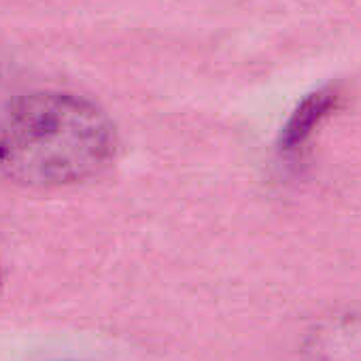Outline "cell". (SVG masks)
Returning <instances> with one entry per match:
<instances>
[{
    "mask_svg": "<svg viewBox=\"0 0 361 361\" xmlns=\"http://www.w3.org/2000/svg\"><path fill=\"white\" fill-rule=\"evenodd\" d=\"M117 132L92 100L62 92L16 98L0 113V174L32 190H58L100 174Z\"/></svg>",
    "mask_w": 361,
    "mask_h": 361,
    "instance_id": "cell-1",
    "label": "cell"
},
{
    "mask_svg": "<svg viewBox=\"0 0 361 361\" xmlns=\"http://www.w3.org/2000/svg\"><path fill=\"white\" fill-rule=\"evenodd\" d=\"M308 361H361V314L321 323L308 340Z\"/></svg>",
    "mask_w": 361,
    "mask_h": 361,
    "instance_id": "cell-2",
    "label": "cell"
},
{
    "mask_svg": "<svg viewBox=\"0 0 361 361\" xmlns=\"http://www.w3.org/2000/svg\"><path fill=\"white\" fill-rule=\"evenodd\" d=\"M331 100L325 96H312L310 100H306L304 104H300V109L291 115V119L287 121L283 134H281V151L291 157L298 151H302V147L310 140L314 128L319 126V121L325 117V113L329 111Z\"/></svg>",
    "mask_w": 361,
    "mask_h": 361,
    "instance_id": "cell-3",
    "label": "cell"
},
{
    "mask_svg": "<svg viewBox=\"0 0 361 361\" xmlns=\"http://www.w3.org/2000/svg\"><path fill=\"white\" fill-rule=\"evenodd\" d=\"M0 281H3V270H0Z\"/></svg>",
    "mask_w": 361,
    "mask_h": 361,
    "instance_id": "cell-4",
    "label": "cell"
}]
</instances>
